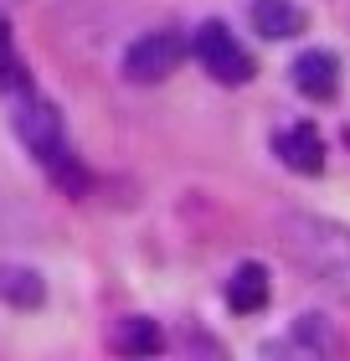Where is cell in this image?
<instances>
[{
  "label": "cell",
  "instance_id": "6da1fadb",
  "mask_svg": "<svg viewBox=\"0 0 350 361\" xmlns=\"http://www.w3.org/2000/svg\"><path fill=\"white\" fill-rule=\"evenodd\" d=\"M278 238H283V253L304 274H314L335 294H350V227L345 222L314 217V212H283Z\"/></svg>",
  "mask_w": 350,
  "mask_h": 361
},
{
  "label": "cell",
  "instance_id": "8992f818",
  "mask_svg": "<svg viewBox=\"0 0 350 361\" xmlns=\"http://www.w3.org/2000/svg\"><path fill=\"white\" fill-rule=\"evenodd\" d=\"M273 155L289 166L294 176H320L325 171V140L314 124H289L273 135Z\"/></svg>",
  "mask_w": 350,
  "mask_h": 361
},
{
  "label": "cell",
  "instance_id": "ba28073f",
  "mask_svg": "<svg viewBox=\"0 0 350 361\" xmlns=\"http://www.w3.org/2000/svg\"><path fill=\"white\" fill-rule=\"evenodd\" d=\"M247 16H253V31L268 37V42H289L299 31H309V16H304V6H294V0H253Z\"/></svg>",
  "mask_w": 350,
  "mask_h": 361
},
{
  "label": "cell",
  "instance_id": "9c48e42d",
  "mask_svg": "<svg viewBox=\"0 0 350 361\" xmlns=\"http://www.w3.org/2000/svg\"><path fill=\"white\" fill-rule=\"evenodd\" d=\"M268 269L263 264H237L227 279V305L237 310V315H258L263 305H268Z\"/></svg>",
  "mask_w": 350,
  "mask_h": 361
},
{
  "label": "cell",
  "instance_id": "7a4b0ae2",
  "mask_svg": "<svg viewBox=\"0 0 350 361\" xmlns=\"http://www.w3.org/2000/svg\"><path fill=\"white\" fill-rule=\"evenodd\" d=\"M15 140L31 150V160L57 180L62 191H82L88 186V176H82L77 166V155H73V145H68V129H62V114L52 98H42L37 88H15Z\"/></svg>",
  "mask_w": 350,
  "mask_h": 361
},
{
  "label": "cell",
  "instance_id": "5b68a950",
  "mask_svg": "<svg viewBox=\"0 0 350 361\" xmlns=\"http://www.w3.org/2000/svg\"><path fill=\"white\" fill-rule=\"evenodd\" d=\"M263 356H299V361L340 356V331H335V325H330L325 315L304 310V315H294V320H289V331H283L278 341H268V346H263Z\"/></svg>",
  "mask_w": 350,
  "mask_h": 361
},
{
  "label": "cell",
  "instance_id": "52a82bcc",
  "mask_svg": "<svg viewBox=\"0 0 350 361\" xmlns=\"http://www.w3.org/2000/svg\"><path fill=\"white\" fill-rule=\"evenodd\" d=\"M294 88L314 98V104H330L340 93V57L325 52V47H309V52L294 57Z\"/></svg>",
  "mask_w": 350,
  "mask_h": 361
},
{
  "label": "cell",
  "instance_id": "3957f363",
  "mask_svg": "<svg viewBox=\"0 0 350 361\" xmlns=\"http://www.w3.org/2000/svg\"><path fill=\"white\" fill-rule=\"evenodd\" d=\"M186 52L201 62V68L216 78V83H227V88H242L247 78H253V57H247V47L232 37L222 21H201V26L191 31Z\"/></svg>",
  "mask_w": 350,
  "mask_h": 361
},
{
  "label": "cell",
  "instance_id": "277c9868",
  "mask_svg": "<svg viewBox=\"0 0 350 361\" xmlns=\"http://www.w3.org/2000/svg\"><path fill=\"white\" fill-rule=\"evenodd\" d=\"M180 62H186V37H180L175 26H155L144 31V37H135L124 47V78L129 83H165Z\"/></svg>",
  "mask_w": 350,
  "mask_h": 361
},
{
  "label": "cell",
  "instance_id": "30bf717a",
  "mask_svg": "<svg viewBox=\"0 0 350 361\" xmlns=\"http://www.w3.org/2000/svg\"><path fill=\"white\" fill-rule=\"evenodd\" d=\"M108 346L119 356H160L165 351V331L155 320H144V315H129V320H119V331L108 336Z\"/></svg>",
  "mask_w": 350,
  "mask_h": 361
},
{
  "label": "cell",
  "instance_id": "8fae6325",
  "mask_svg": "<svg viewBox=\"0 0 350 361\" xmlns=\"http://www.w3.org/2000/svg\"><path fill=\"white\" fill-rule=\"evenodd\" d=\"M0 300L15 305V310H31L46 300V284L37 269H21V264H0Z\"/></svg>",
  "mask_w": 350,
  "mask_h": 361
}]
</instances>
